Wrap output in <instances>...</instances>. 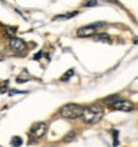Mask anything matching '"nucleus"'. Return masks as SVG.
Here are the masks:
<instances>
[{"label": "nucleus", "mask_w": 138, "mask_h": 147, "mask_svg": "<svg viewBox=\"0 0 138 147\" xmlns=\"http://www.w3.org/2000/svg\"><path fill=\"white\" fill-rule=\"evenodd\" d=\"M104 116V110H102L101 106H91V107H83V111H82V119L85 123H89V125H94V123H98L100 120Z\"/></svg>", "instance_id": "f257e3e1"}, {"label": "nucleus", "mask_w": 138, "mask_h": 147, "mask_svg": "<svg viewBox=\"0 0 138 147\" xmlns=\"http://www.w3.org/2000/svg\"><path fill=\"white\" fill-rule=\"evenodd\" d=\"M82 111H83V107L79 106V104H74V102H68V104L63 106L59 109V116L64 117V119H79L82 116Z\"/></svg>", "instance_id": "f03ea898"}, {"label": "nucleus", "mask_w": 138, "mask_h": 147, "mask_svg": "<svg viewBox=\"0 0 138 147\" xmlns=\"http://www.w3.org/2000/svg\"><path fill=\"white\" fill-rule=\"evenodd\" d=\"M46 131H48V123L46 122H36L30 129V144L36 143V140L42 138L46 134Z\"/></svg>", "instance_id": "7ed1b4c3"}, {"label": "nucleus", "mask_w": 138, "mask_h": 147, "mask_svg": "<svg viewBox=\"0 0 138 147\" xmlns=\"http://www.w3.org/2000/svg\"><path fill=\"white\" fill-rule=\"evenodd\" d=\"M9 49L15 54H24L27 51V43L20 37H12L9 40Z\"/></svg>", "instance_id": "20e7f679"}, {"label": "nucleus", "mask_w": 138, "mask_h": 147, "mask_svg": "<svg viewBox=\"0 0 138 147\" xmlns=\"http://www.w3.org/2000/svg\"><path fill=\"white\" fill-rule=\"evenodd\" d=\"M102 22H97V24H92V25H85V27L77 30V36L79 37H91L97 33V28L101 27Z\"/></svg>", "instance_id": "39448f33"}, {"label": "nucleus", "mask_w": 138, "mask_h": 147, "mask_svg": "<svg viewBox=\"0 0 138 147\" xmlns=\"http://www.w3.org/2000/svg\"><path fill=\"white\" fill-rule=\"evenodd\" d=\"M111 109L113 110H119V111H131L134 109L132 102L131 101H126V100H117L116 102L111 104Z\"/></svg>", "instance_id": "423d86ee"}, {"label": "nucleus", "mask_w": 138, "mask_h": 147, "mask_svg": "<svg viewBox=\"0 0 138 147\" xmlns=\"http://www.w3.org/2000/svg\"><path fill=\"white\" fill-rule=\"evenodd\" d=\"M97 42H104V43H111V37L108 36L107 33H95L92 36Z\"/></svg>", "instance_id": "0eeeda50"}, {"label": "nucleus", "mask_w": 138, "mask_h": 147, "mask_svg": "<svg viewBox=\"0 0 138 147\" xmlns=\"http://www.w3.org/2000/svg\"><path fill=\"white\" fill-rule=\"evenodd\" d=\"M30 79H31L30 73H28L27 70H22V71L18 74V77H16V82H18V83H25V82H28Z\"/></svg>", "instance_id": "6e6552de"}, {"label": "nucleus", "mask_w": 138, "mask_h": 147, "mask_svg": "<svg viewBox=\"0 0 138 147\" xmlns=\"http://www.w3.org/2000/svg\"><path fill=\"white\" fill-rule=\"evenodd\" d=\"M3 33H5V36L6 37H9V39H12V37H15V34H16V27H3Z\"/></svg>", "instance_id": "1a4fd4ad"}, {"label": "nucleus", "mask_w": 138, "mask_h": 147, "mask_svg": "<svg viewBox=\"0 0 138 147\" xmlns=\"http://www.w3.org/2000/svg\"><path fill=\"white\" fill-rule=\"evenodd\" d=\"M117 100H119V95H117V94H113V95H110V97H106L104 100H102V102H104V104L111 106V104H113V102H116Z\"/></svg>", "instance_id": "9d476101"}, {"label": "nucleus", "mask_w": 138, "mask_h": 147, "mask_svg": "<svg viewBox=\"0 0 138 147\" xmlns=\"http://www.w3.org/2000/svg\"><path fill=\"white\" fill-rule=\"evenodd\" d=\"M11 146H12V147H21V146H22V138L18 137V135L12 137V138H11Z\"/></svg>", "instance_id": "9b49d317"}, {"label": "nucleus", "mask_w": 138, "mask_h": 147, "mask_svg": "<svg viewBox=\"0 0 138 147\" xmlns=\"http://www.w3.org/2000/svg\"><path fill=\"white\" fill-rule=\"evenodd\" d=\"M77 12H71V13H64V15H57L54 16V21H59V20H68V18H73Z\"/></svg>", "instance_id": "f8f14e48"}, {"label": "nucleus", "mask_w": 138, "mask_h": 147, "mask_svg": "<svg viewBox=\"0 0 138 147\" xmlns=\"http://www.w3.org/2000/svg\"><path fill=\"white\" fill-rule=\"evenodd\" d=\"M74 140H76V132H74V131H70V132H68V134L63 138L64 143H71V141H74Z\"/></svg>", "instance_id": "ddd939ff"}, {"label": "nucleus", "mask_w": 138, "mask_h": 147, "mask_svg": "<svg viewBox=\"0 0 138 147\" xmlns=\"http://www.w3.org/2000/svg\"><path fill=\"white\" fill-rule=\"evenodd\" d=\"M9 89V80H0V94H5Z\"/></svg>", "instance_id": "4468645a"}, {"label": "nucleus", "mask_w": 138, "mask_h": 147, "mask_svg": "<svg viewBox=\"0 0 138 147\" xmlns=\"http://www.w3.org/2000/svg\"><path fill=\"white\" fill-rule=\"evenodd\" d=\"M73 74H74V70H73V68H70V70H68L65 74H63V76H61V82H67V80L73 76Z\"/></svg>", "instance_id": "2eb2a0df"}, {"label": "nucleus", "mask_w": 138, "mask_h": 147, "mask_svg": "<svg viewBox=\"0 0 138 147\" xmlns=\"http://www.w3.org/2000/svg\"><path fill=\"white\" fill-rule=\"evenodd\" d=\"M117 137H119V131H117V129H113V138H114L113 144H114V147H116V146H119V140H117Z\"/></svg>", "instance_id": "dca6fc26"}, {"label": "nucleus", "mask_w": 138, "mask_h": 147, "mask_svg": "<svg viewBox=\"0 0 138 147\" xmlns=\"http://www.w3.org/2000/svg\"><path fill=\"white\" fill-rule=\"evenodd\" d=\"M97 5V0H85L83 2V6L88 7V6H95Z\"/></svg>", "instance_id": "f3484780"}, {"label": "nucleus", "mask_w": 138, "mask_h": 147, "mask_svg": "<svg viewBox=\"0 0 138 147\" xmlns=\"http://www.w3.org/2000/svg\"><path fill=\"white\" fill-rule=\"evenodd\" d=\"M40 57H42V52L36 54V55H34V58H33V59H36V61H39V59H40Z\"/></svg>", "instance_id": "a211bd4d"}, {"label": "nucleus", "mask_w": 138, "mask_h": 147, "mask_svg": "<svg viewBox=\"0 0 138 147\" xmlns=\"http://www.w3.org/2000/svg\"><path fill=\"white\" fill-rule=\"evenodd\" d=\"M3 59H5V55H3L2 52H0V61H3Z\"/></svg>", "instance_id": "6ab92c4d"}]
</instances>
